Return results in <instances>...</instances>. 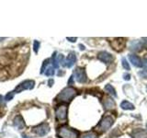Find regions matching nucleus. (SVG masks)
<instances>
[{"instance_id": "nucleus-26", "label": "nucleus", "mask_w": 147, "mask_h": 138, "mask_svg": "<svg viewBox=\"0 0 147 138\" xmlns=\"http://www.w3.org/2000/svg\"><path fill=\"white\" fill-rule=\"evenodd\" d=\"M139 75L144 77V78H147V69H144V70H142L139 73Z\"/></svg>"}, {"instance_id": "nucleus-16", "label": "nucleus", "mask_w": 147, "mask_h": 138, "mask_svg": "<svg viewBox=\"0 0 147 138\" xmlns=\"http://www.w3.org/2000/svg\"><path fill=\"white\" fill-rule=\"evenodd\" d=\"M105 89L108 91V93H109V94L112 95V96H114V97H117L116 90H115V89H114V87H112L111 85L108 84L107 86L105 87Z\"/></svg>"}, {"instance_id": "nucleus-27", "label": "nucleus", "mask_w": 147, "mask_h": 138, "mask_svg": "<svg viewBox=\"0 0 147 138\" xmlns=\"http://www.w3.org/2000/svg\"><path fill=\"white\" fill-rule=\"evenodd\" d=\"M123 78H124L125 80H130V79H131V76L129 75V74H125V75L123 76Z\"/></svg>"}, {"instance_id": "nucleus-12", "label": "nucleus", "mask_w": 147, "mask_h": 138, "mask_svg": "<svg viewBox=\"0 0 147 138\" xmlns=\"http://www.w3.org/2000/svg\"><path fill=\"white\" fill-rule=\"evenodd\" d=\"M76 53H74V52H72V53H70L68 54V56H67V58H66V60H65V66H67V67H72L74 64H75V63H76Z\"/></svg>"}, {"instance_id": "nucleus-23", "label": "nucleus", "mask_w": 147, "mask_h": 138, "mask_svg": "<svg viewBox=\"0 0 147 138\" xmlns=\"http://www.w3.org/2000/svg\"><path fill=\"white\" fill-rule=\"evenodd\" d=\"M14 94H15V92L14 91H11V92H9V93H7L6 95V97H5V99L6 100H11L13 99V97H14Z\"/></svg>"}, {"instance_id": "nucleus-20", "label": "nucleus", "mask_w": 147, "mask_h": 138, "mask_svg": "<svg viewBox=\"0 0 147 138\" xmlns=\"http://www.w3.org/2000/svg\"><path fill=\"white\" fill-rule=\"evenodd\" d=\"M57 61L58 64H61L63 66H65V60H64V57L63 54H59L57 56Z\"/></svg>"}, {"instance_id": "nucleus-15", "label": "nucleus", "mask_w": 147, "mask_h": 138, "mask_svg": "<svg viewBox=\"0 0 147 138\" xmlns=\"http://www.w3.org/2000/svg\"><path fill=\"white\" fill-rule=\"evenodd\" d=\"M121 107L123 110H133L134 109V106H133L131 102H129L127 100H124L121 103Z\"/></svg>"}, {"instance_id": "nucleus-17", "label": "nucleus", "mask_w": 147, "mask_h": 138, "mask_svg": "<svg viewBox=\"0 0 147 138\" xmlns=\"http://www.w3.org/2000/svg\"><path fill=\"white\" fill-rule=\"evenodd\" d=\"M142 48V43L140 41H133L131 44V50L132 51H140Z\"/></svg>"}, {"instance_id": "nucleus-24", "label": "nucleus", "mask_w": 147, "mask_h": 138, "mask_svg": "<svg viewBox=\"0 0 147 138\" xmlns=\"http://www.w3.org/2000/svg\"><path fill=\"white\" fill-rule=\"evenodd\" d=\"M39 47H40V43H39V41H35L34 43H33V49H34V52L35 53H38Z\"/></svg>"}, {"instance_id": "nucleus-28", "label": "nucleus", "mask_w": 147, "mask_h": 138, "mask_svg": "<svg viewBox=\"0 0 147 138\" xmlns=\"http://www.w3.org/2000/svg\"><path fill=\"white\" fill-rule=\"evenodd\" d=\"M67 40L72 41V43H75V41H76V38H70V37H67Z\"/></svg>"}, {"instance_id": "nucleus-32", "label": "nucleus", "mask_w": 147, "mask_h": 138, "mask_svg": "<svg viewBox=\"0 0 147 138\" xmlns=\"http://www.w3.org/2000/svg\"><path fill=\"white\" fill-rule=\"evenodd\" d=\"M2 101H3V98H2V96L0 95V104L2 103Z\"/></svg>"}, {"instance_id": "nucleus-14", "label": "nucleus", "mask_w": 147, "mask_h": 138, "mask_svg": "<svg viewBox=\"0 0 147 138\" xmlns=\"http://www.w3.org/2000/svg\"><path fill=\"white\" fill-rule=\"evenodd\" d=\"M132 138H147V133L142 129H137L132 133Z\"/></svg>"}, {"instance_id": "nucleus-30", "label": "nucleus", "mask_w": 147, "mask_h": 138, "mask_svg": "<svg viewBox=\"0 0 147 138\" xmlns=\"http://www.w3.org/2000/svg\"><path fill=\"white\" fill-rule=\"evenodd\" d=\"M142 66H144V67H147V59L144 60V64H142Z\"/></svg>"}, {"instance_id": "nucleus-5", "label": "nucleus", "mask_w": 147, "mask_h": 138, "mask_svg": "<svg viewBox=\"0 0 147 138\" xmlns=\"http://www.w3.org/2000/svg\"><path fill=\"white\" fill-rule=\"evenodd\" d=\"M34 85H35V83L33 80H26L18 85L14 92H15V93H20V92L26 90V89H32L34 87Z\"/></svg>"}, {"instance_id": "nucleus-18", "label": "nucleus", "mask_w": 147, "mask_h": 138, "mask_svg": "<svg viewBox=\"0 0 147 138\" xmlns=\"http://www.w3.org/2000/svg\"><path fill=\"white\" fill-rule=\"evenodd\" d=\"M80 138H98V133H96L94 132H89V133H84Z\"/></svg>"}, {"instance_id": "nucleus-2", "label": "nucleus", "mask_w": 147, "mask_h": 138, "mask_svg": "<svg viewBox=\"0 0 147 138\" xmlns=\"http://www.w3.org/2000/svg\"><path fill=\"white\" fill-rule=\"evenodd\" d=\"M76 90L74 87H65L62 90V92L57 96V99L63 102H69L76 96Z\"/></svg>"}, {"instance_id": "nucleus-19", "label": "nucleus", "mask_w": 147, "mask_h": 138, "mask_svg": "<svg viewBox=\"0 0 147 138\" xmlns=\"http://www.w3.org/2000/svg\"><path fill=\"white\" fill-rule=\"evenodd\" d=\"M45 74V76H52L54 75V68L53 66H49L47 69H46V71L44 72Z\"/></svg>"}, {"instance_id": "nucleus-9", "label": "nucleus", "mask_w": 147, "mask_h": 138, "mask_svg": "<svg viewBox=\"0 0 147 138\" xmlns=\"http://www.w3.org/2000/svg\"><path fill=\"white\" fill-rule=\"evenodd\" d=\"M98 59L100 60L101 62H103L105 64H109L111 63L113 61V56L111 54H110L108 52H105V51H103V52H100L98 53Z\"/></svg>"}, {"instance_id": "nucleus-11", "label": "nucleus", "mask_w": 147, "mask_h": 138, "mask_svg": "<svg viewBox=\"0 0 147 138\" xmlns=\"http://www.w3.org/2000/svg\"><path fill=\"white\" fill-rule=\"evenodd\" d=\"M14 126L17 127L18 129H20V130H21V129L25 127V122L21 115H17L15 117V119H14Z\"/></svg>"}, {"instance_id": "nucleus-1", "label": "nucleus", "mask_w": 147, "mask_h": 138, "mask_svg": "<svg viewBox=\"0 0 147 138\" xmlns=\"http://www.w3.org/2000/svg\"><path fill=\"white\" fill-rule=\"evenodd\" d=\"M114 123V117L112 115H105V116L102 118V120L100 121V122L96 125V130L98 131L100 133H104L109 129L112 126V124Z\"/></svg>"}, {"instance_id": "nucleus-3", "label": "nucleus", "mask_w": 147, "mask_h": 138, "mask_svg": "<svg viewBox=\"0 0 147 138\" xmlns=\"http://www.w3.org/2000/svg\"><path fill=\"white\" fill-rule=\"evenodd\" d=\"M58 136L60 138H77L78 133L73 128L68 126H62L58 130Z\"/></svg>"}, {"instance_id": "nucleus-13", "label": "nucleus", "mask_w": 147, "mask_h": 138, "mask_svg": "<svg viewBox=\"0 0 147 138\" xmlns=\"http://www.w3.org/2000/svg\"><path fill=\"white\" fill-rule=\"evenodd\" d=\"M129 59H130L131 63L134 66H137V67H142V60L140 59V57H138L137 55H135V54H130V55H129Z\"/></svg>"}, {"instance_id": "nucleus-33", "label": "nucleus", "mask_w": 147, "mask_h": 138, "mask_svg": "<svg viewBox=\"0 0 147 138\" xmlns=\"http://www.w3.org/2000/svg\"><path fill=\"white\" fill-rule=\"evenodd\" d=\"M80 47H81V48H80L81 50H84V49H85V47H84V46H83V45H81V44H80Z\"/></svg>"}, {"instance_id": "nucleus-31", "label": "nucleus", "mask_w": 147, "mask_h": 138, "mask_svg": "<svg viewBox=\"0 0 147 138\" xmlns=\"http://www.w3.org/2000/svg\"><path fill=\"white\" fill-rule=\"evenodd\" d=\"M53 79H51L50 81H49V86L51 87V86H53Z\"/></svg>"}, {"instance_id": "nucleus-10", "label": "nucleus", "mask_w": 147, "mask_h": 138, "mask_svg": "<svg viewBox=\"0 0 147 138\" xmlns=\"http://www.w3.org/2000/svg\"><path fill=\"white\" fill-rule=\"evenodd\" d=\"M102 104L104 106V108L106 110H113L115 108V106H116V104H115V101L111 98H108V97L103 99Z\"/></svg>"}, {"instance_id": "nucleus-7", "label": "nucleus", "mask_w": 147, "mask_h": 138, "mask_svg": "<svg viewBox=\"0 0 147 138\" xmlns=\"http://www.w3.org/2000/svg\"><path fill=\"white\" fill-rule=\"evenodd\" d=\"M109 43L114 50H116L117 52H121V50H123L124 44H125V40L122 38H117L113 39V41H110Z\"/></svg>"}, {"instance_id": "nucleus-21", "label": "nucleus", "mask_w": 147, "mask_h": 138, "mask_svg": "<svg viewBox=\"0 0 147 138\" xmlns=\"http://www.w3.org/2000/svg\"><path fill=\"white\" fill-rule=\"evenodd\" d=\"M53 68H58L59 67V64H58V61H57V56H56V53H54L53 55Z\"/></svg>"}, {"instance_id": "nucleus-4", "label": "nucleus", "mask_w": 147, "mask_h": 138, "mask_svg": "<svg viewBox=\"0 0 147 138\" xmlns=\"http://www.w3.org/2000/svg\"><path fill=\"white\" fill-rule=\"evenodd\" d=\"M67 106L66 105H60L55 110V117L59 122H64L67 119Z\"/></svg>"}, {"instance_id": "nucleus-22", "label": "nucleus", "mask_w": 147, "mask_h": 138, "mask_svg": "<svg viewBox=\"0 0 147 138\" xmlns=\"http://www.w3.org/2000/svg\"><path fill=\"white\" fill-rule=\"evenodd\" d=\"M121 63H122V66L126 69V70H130V64H128V62H127V60L125 59V58H122L121 59Z\"/></svg>"}, {"instance_id": "nucleus-6", "label": "nucleus", "mask_w": 147, "mask_h": 138, "mask_svg": "<svg viewBox=\"0 0 147 138\" xmlns=\"http://www.w3.org/2000/svg\"><path fill=\"white\" fill-rule=\"evenodd\" d=\"M74 75L76 76V81L79 83H86L87 80L86 74V71L84 68H81V67L76 68L75 72H74Z\"/></svg>"}, {"instance_id": "nucleus-29", "label": "nucleus", "mask_w": 147, "mask_h": 138, "mask_svg": "<svg viewBox=\"0 0 147 138\" xmlns=\"http://www.w3.org/2000/svg\"><path fill=\"white\" fill-rule=\"evenodd\" d=\"M74 83V76H71V78L68 81V84H73Z\"/></svg>"}, {"instance_id": "nucleus-8", "label": "nucleus", "mask_w": 147, "mask_h": 138, "mask_svg": "<svg viewBox=\"0 0 147 138\" xmlns=\"http://www.w3.org/2000/svg\"><path fill=\"white\" fill-rule=\"evenodd\" d=\"M49 131H50V127L47 123H42L33 129V132L36 133L39 136H44L49 133Z\"/></svg>"}, {"instance_id": "nucleus-34", "label": "nucleus", "mask_w": 147, "mask_h": 138, "mask_svg": "<svg viewBox=\"0 0 147 138\" xmlns=\"http://www.w3.org/2000/svg\"><path fill=\"white\" fill-rule=\"evenodd\" d=\"M144 46H145V47H146V49H147V41H146L145 43H144Z\"/></svg>"}, {"instance_id": "nucleus-25", "label": "nucleus", "mask_w": 147, "mask_h": 138, "mask_svg": "<svg viewBox=\"0 0 147 138\" xmlns=\"http://www.w3.org/2000/svg\"><path fill=\"white\" fill-rule=\"evenodd\" d=\"M49 62H50V60L47 59V60H46V61L43 63V66H42V67H41V71H40V73H44L45 66H48V64H49Z\"/></svg>"}]
</instances>
